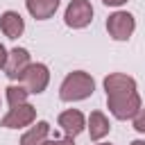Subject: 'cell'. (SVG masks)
I'll return each mask as SVG.
<instances>
[{"mask_svg":"<svg viewBox=\"0 0 145 145\" xmlns=\"http://www.w3.org/2000/svg\"><path fill=\"white\" fill-rule=\"evenodd\" d=\"M93 91H95V79L84 70H72L63 77L59 86V97L63 102H79L91 97Z\"/></svg>","mask_w":145,"mask_h":145,"instance_id":"2","label":"cell"},{"mask_svg":"<svg viewBox=\"0 0 145 145\" xmlns=\"http://www.w3.org/2000/svg\"><path fill=\"white\" fill-rule=\"evenodd\" d=\"M95 145H111V143H95Z\"/></svg>","mask_w":145,"mask_h":145,"instance_id":"19","label":"cell"},{"mask_svg":"<svg viewBox=\"0 0 145 145\" xmlns=\"http://www.w3.org/2000/svg\"><path fill=\"white\" fill-rule=\"evenodd\" d=\"M102 2H104L106 7H122L127 0H102Z\"/></svg>","mask_w":145,"mask_h":145,"instance_id":"17","label":"cell"},{"mask_svg":"<svg viewBox=\"0 0 145 145\" xmlns=\"http://www.w3.org/2000/svg\"><path fill=\"white\" fill-rule=\"evenodd\" d=\"M25 7L36 20H48L57 14L59 0H25Z\"/></svg>","mask_w":145,"mask_h":145,"instance_id":"11","label":"cell"},{"mask_svg":"<svg viewBox=\"0 0 145 145\" xmlns=\"http://www.w3.org/2000/svg\"><path fill=\"white\" fill-rule=\"evenodd\" d=\"M136 29V18L129 11H113L106 18V32L113 41H129Z\"/></svg>","mask_w":145,"mask_h":145,"instance_id":"4","label":"cell"},{"mask_svg":"<svg viewBox=\"0 0 145 145\" xmlns=\"http://www.w3.org/2000/svg\"><path fill=\"white\" fill-rule=\"evenodd\" d=\"M134 129L138 134H145V106H140V111L134 116Z\"/></svg>","mask_w":145,"mask_h":145,"instance_id":"14","label":"cell"},{"mask_svg":"<svg viewBox=\"0 0 145 145\" xmlns=\"http://www.w3.org/2000/svg\"><path fill=\"white\" fill-rule=\"evenodd\" d=\"M7 54H9V52H7L5 45L0 43V68H5V63H7Z\"/></svg>","mask_w":145,"mask_h":145,"instance_id":"16","label":"cell"},{"mask_svg":"<svg viewBox=\"0 0 145 145\" xmlns=\"http://www.w3.org/2000/svg\"><path fill=\"white\" fill-rule=\"evenodd\" d=\"M18 82L27 88L29 95H39L48 88V82H50V70L45 63H29L25 68V72L18 77Z\"/></svg>","mask_w":145,"mask_h":145,"instance_id":"3","label":"cell"},{"mask_svg":"<svg viewBox=\"0 0 145 145\" xmlns=\"http://www.w3.org/2000/svg\"><path fill=\"white\" fill-rule=\"evenodd\" d=\"M27 88L23 86V84H11V86H7V102H9V106H16V104H23V102H27Z\"/></svg>","mask_w":145,"mask_h":145,"instance_id":"13","label":"cell"},{"mask_svg":"<svg viewBox=\"0 0 145 145\" xmlns=\"http://www.w3.org/2000/svg\"><path fill=\"white\" fill-rule=\"evenodd\" d=\"M131 145H145V140H140V138H138V140H131Z\"/></svg>","mask_w":145,"mask_h":145,"instance_id":"18","label":"cell"},{"mask_svg":"<svg viewBox=\"0 0 145 145\" xmlns=\"http://www.w3.org/2000/svg\"><path fill=\"white\" fill-rule=\"evenodd\" d=\"M48 136H50V125L45 120H39L32 129H27L20 136V145H45Z\"/></svg>","mask_w":145,"mask_h":145,"instance_id":"12","label":"cell"},{"mask_svg":"<svg viewBox=\"0 0 145 145\" xmlns=\"http://www.w3.org/2000/svg\"><path fill=\"white\" fill-rule=\"evenodd\" d=\"M29 63H32V61H29V52H27L25 48H14V50L7 54V63H5L2 70H5V75H7L9 79H18Z\"/></svg>","mask_w":145,"mask_h":145,"instance_id":"8","label":"cell"},{"mask_svg":"<svg viewBox=\"0 0 145 145\" xmlns=\"http://www.w3.org/2000/svg\"><path fill=\"white\" fill-rule=\"evenodd\" d=\"M0 29H2V34L7 39H18L25 32V20H23V16L18 11L9 9V11H5L0 16Z\"/></svg>","mask_w":145,"mask_h":145,"instance_id":"9","label":"cell"},{"mask_svg":"<svg viewBox=\"0 0 145 145\" xmlns=\"http://www.w3.org/2000/svg\"><path fill=\"white\" fill-rule=\"evenodd\" d=\"M45 145H75V140L72 138H54V140H45Z\"/></svg>","mask_w":145,"mask_h":145,"instance_id":"15","label":"cell"},{"mask_svg":"<svg viewBox=\"0 0 145 145\" xmlns=\"http://www.w3.org/2000/svg\"><path fill=\"white\" fill-rule=\"evenodd\" d=\"M104 91H106V106L113 118L129 120L134 118L143 102L136 91V79L125 72H111L104 77Z\"/></svg>","mask_w":145,"mask_h":145,"instance_id":"1","label":"cell"},{"mask_svg":"<svg viewBox=\"0 0 145 145\" xmlns=\"http://www.w3.org/2000/svg\"><path fill=\"white\" fill-rule=\"evenodd\" d=\"M34 120H36V109L32 104L23 102V104L9 106L7 116L0 120V127H5V129H23V127L32 125Z\"/></svg>","mask_w":145,"mask_h":145,"instance_id":"6","label":"cell"},{"mask_svg":"<svg viewBox=\"0 0 145 145\" xmlns=\"http://www.w3.org/2000/svg\"><path fill=\"white\" fill-rule=\"evenodd\" d=\"M57 122H59L61 131L68 138H75V136H79L86 129V118H84V113L79 109H66V111H61L59 118H57Z\"/></svg>","mask_w":145,"mask_h":145,"instance_id":"7","label":"cell"},{"mask_svg":"<svg viewBox=\"0 0 145 145\" xmlns=\"http://www.w3.org/2000/svg\"><path fill=\"white\" fill-rule=\"evenodd\" d=\"M86 129L91 134V140H102L109 131H111V122L102 111H93L86 120Z\"/></svg>","mask_w":145,"mask_h":145,"instance_id":"10","label":"cell"},{"mask_svg":"<svg viewBox=\"0 0 145 145\" xmlns=\"http://www.w3.org/2000/svg\"><path fill=\"white\" fill-rule=\"evenodd\" d=\"M93 20V5L88 0H70L63 14V23L72 29H84Z\"/></svg>","mask_w":145,"mask_h":145,"instance_id":"5","label":"cell"}]
</instances>
